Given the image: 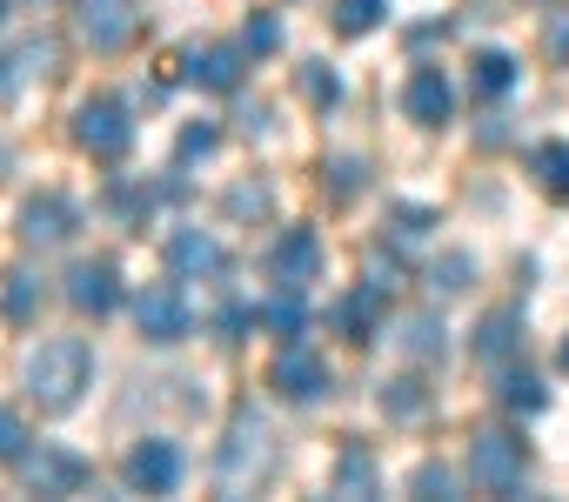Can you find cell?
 <instances>
[{"label": "cell", "instance_id": "cell-41", "mask_svg": "<svg viewBox=\"0 0 569 502\" xmlns=\"http://www.w3.org/2000/svg\"><path fill=\"white\" fill-rule=\"evenodd\" d=\"M34 8H48V0H34Z\"/></svg>", "mask_w": 569, "mask_h": 502}, {"label": "cell", "instance_id": "cell-14", "mask_svg": "<svg viewBox=\"0 0 569 502\" xmlns=\"http://www.w3.org/2000/svg\"><path fill=\"white\" fill-rule=\"evenodd\" d=\"M68 302H74L81 315H108V309L121 302V275H114V262H81V269L68 275Z\"/></svg>", "mask_w": 569, "mask_h": 502}, {"label": "cell", "instance_id": "cell-37", "mask_svg": "<svg viewBox=\"0 0 569 502\" xmlns=\"http://www.w3.org/2000/svg\"><path fill=\"white\" fill-rule=\"evenodd\" d=\"M14 88H21V74H14V61H0V101H8Z\"/></svg>", "mask_w": 569, "mask_h": 502}, {"label": "cell", "instance_id": "cell-10", "mask_svg": "<svg viewBox=\"0 0 569 502\" xmlns=\"http://www.w3.org/2000/svg\"><path fill=\"white\" fill-rule=\"evenodd\" d=\"M81 34H88V48H101V54L128 48V41H134V0H81Z\"/></svg>", "mask_w": 569, "mask_h": 502}, {"label": "cell", "instance_id": "cell-36", "mask_svg": "<svg viewBox=\"0 0 569 502\" xmlns=\"http://www.w3.org/2000/svg\"><path fill=\"white\" fill-rule=\"evenodd\" d=\"M542 48H549V61H569V14H556V21H549Z\"/></svg>", "mask_w": 569, "mask_h": 502}, {"label": "cell", "instance_id": "cell-1", "mask_svg": "<svg viewBox=\"0 0 569 502\" xmlns=\"http://www.w3.org/2000/svg\"><path fill=\"white\" fill-rule=\"evenodd\" d=\"M88 375H94V355H88V342H81V335H48V342H41V349H28V362H21L28 395H34L48 415L74 409V402H81V389H88Z\"/></svg>", "mask_w": 569, "mask_h": 502}, {"label": "cell", "instance_id": "cell-29", "mask_svg": "<svg viewBox=\"0 0 569 502\" xmlns=\"http://www.w3.org/2000/svg\"><path fill=\"white\" fill-rule=\"evenodd\" d=\"M469 275H476V262H469V255H442V262H429V289H436V295L469 289Z\"/></svg>", "mask_w": 569, "mask_h": 502}, {"label": "cell", "instance_id": "cell-11", "mask_svg": "<svg viewBox=\"0 0 569 502\" xmlns=\"http://www.w3.org/2000/svg\"><path fill=\"white\" fill-rule=\"evenodd\" d=\"M402 114H409V121H422V128H442V121L456 114V88H449L436 68H416V74H409V88H402Z\"/></svg>", "mask_w": 569, "mask_h": 502}, {"label": "cell", "instance_id": "cell-6", "mask_svg": "<svg viewBox=\"0 0 569 502\" xmlns=\"http://www.w3.org/2000/svg\"><path fill=\"white\" fill-rule=\"evenodd\" d=\"M268 389H281L289 402H322L329 395V362L309 342H281V355L268 362Z\"/></svg>", "mask_w": 569, "mask_h": 502}, {"label": "cell", "instance_id": "cell-31", "mask_svg": "<svg viewBox=\"0 0 569 502\" xmlns=\"http://www.w3.org/2000/svg\"><path fill=\"white\" fill-rule=\"evenodd\" d=\"M362 181H369V161H356V154H336V161H329V194H336V201H349Z\"/></svg>", "mask_w": 569, "mask_h": 502}, {"label": "cell", "instance_id": "cell-12", "mask_svg": "<svg viewBox=\"0 0 569 502\" xmlns=\"http://www.w3.org/2000/svg\"><path fill=\"white\" fill-rule=\"evenodd\" d=\"M74 234V201L68 194H34L28 208H21V241L28 248H54V241H68Z\"/></svg>", "mask_w": 569, "mask_h": 502}, {"label": "cell", "instance_id": "cell-23", "mask_svg": "<svg viewBox=\"0 0 569 502\" xmlns=\"http://www.w3.org/2000/svg\"><path fill=\"white\" fill-rule=\"evenodd\" d=\"M476 355H482V362H509V355H516V315H509V309L482 315V329H476Z\"/></svg>", "mask_w": 569, "mask_h": 502}, {"label": "cell", "instance_id": "cell-24", "mask_svg": "<svg viewBox=\"0 0 569 502\" xmlns=\"http://www.w3.org/2000/svg\"><path fill=\"white\" fill-rule=\"evenodd\" d=\"M469 81H476V94H509V81H516V61H509L502 48H482V54L469 61Z\"/></svg>", "mask_w": 569, "mask_h": 502}, {"label": "cell", "instance_id": "cell-3", "mask_svg": "<svg viewBox=\"0 0 569 502\" xmlns=\"http://www.w3.org/2000/svg\"><path fill=\"white\" fill-rule=\"evenodd\" d=\"M469 482H476L482 495H516V489H522V442L502 435V429H482V435L469 442Z\"/></svg>", "mask_w": 569, "mask_h": 502}, {"label": "cell", "instance_id": "cell-33", "mask_svg": "<svg viewBox=\"0 0 569 502\" xmlns=\"http://www.w3.org/2000/svg\"><path fill=\"white\" fill-rule=\"evenodd\" d=\"M21 449H28L21 415H14V409H0V462H21Z\"/></svg>", "mask_w": 569, "mask_h": 502}, {"label": "cell", "instance_id": "cell-20", "mask_svg": "<svg viewBox=\"0 0 569 502\" xmlns=\"http://www.w3.org/2000/svg\"><path fill=\"white\" fill-rule=\"evenodd\" d=\"M496 395H502V409H516V415H536V409L549 402V389H542L529 369H502V375H496Z\"/></svg>", "mask_w": 569, "mask_h": 502}, {"label": "cell", "instance_id": "cell-13", "mask_svg": "<svg viewBox=\"0 0 569 502\" xmlns=\"http://www.w3.org/2000/svg\"><path fill=\"white\" fill-rule=\"evenodd\" d=\"M168 269L181 282H201V275H221V241L201 234V228H174L168 234Z\"/></svg>", "mask_w": 569, "mask_h": 502}, {"label": "cell", "instance_id": "cell-40", "mask_svg": "<svg viewBox=\"0 0 569 502\" xmlns=\"http://www.w3.org/2000/svg\"><path fill=\"white\" fill-rule=\"evenodd\" d=\"M0 14H8V0H0Z\"/></svg>", "mask_w": 569, "mask_h": 502}, {"label": "cell", "instance_id": "cell-7", "mask_svg": "<svg viewBox=\"0 0 569 502\" xmlns=\"http://www.w3.org/2000/svg\"><path fill=\"white\" fill-rule=\"evenodd\" d=\"M134 329L148 335V342H181L188 335V302H181V289L174 282H148L141 295H134Z\"/></svg>", "mask_w": 569, "mask_h": 502}, {"label": "cell", "instance_id": "cell-5", "mask_svg": "<svg viewBox=\"0 0 569 502\" xmlns=\"http://www.w3.org/2000/svg\"><path fill=\"white\" fill-rule=\"evenodd\" d=\"M21 482L34 489V495H74L94 469H88V455H74V449H61V442H41V449H21Z\"/></svg>", "mask_w": 569, "mask_h": 502}, {"label": "cell", "instance_id": "cell-15", "mask_svg": "<svg viewBox=\"0 0 569 502\" xmlns=\"http://www.w3.org/2000/svg\"><path fill=\"white\" fill-rule=\"evenodd\" d=\"M241 54H248V48H221V41H214V48H194L181 68H188V81H194V88L228 94V88H241Z\"/></svg>", "mask_w": 569, "mask_h": 502}, {"label": "cell", "instance_id": "cell-28", "mask_svg": "<svg viewBox=\"0 0 569 502\" xmlns=\"http://www.w3.org/2000/svg\"><path fill=\"white\" fill-rule=\"evenodd\" d=\"M429 228H436V208H409V201L389 208V241H422Z\"/></svg>", "mask_w": 569, "mask_h": 502}, {"label": "cell", "instance_id": "cell-17", "mask_svg": "<svg viewBox=\"0 0 569 502\" xmlns=\"http://www.w3.org/2000/svg\"><path fill=\"white\" fill-rule=\"evenodd\" d=\"M382 302H389V289H356V295H342V309H336V329L349 335V342H369V329H376V315H382Z\"/></svg>", "mask_w": 569, "mask_h": 502}, {"label": "cell", "instance_id": "cell-34", "mask_svg": "<svg viewBox=\"0 0 569 502\" xmlns=\"http://www.w3.org/2000/svg\"><path fill=\"white\" fill-rule=\"evenodd\" d=\"M409 489H416V495H449V489H456V475H449L442 462H422V469L409 475Z\"/></svg>", "mask_w": 569, "mask_h": 502}, {"label": "cell", "instance_id": "cell-32", "mask_svg": "<svg viewBox=\"0 0 569 502\" xmlns=\"http://www.w3.org/2000/svg\"><path fill=\"white\" fill-rule=\"evenodd\" d=\"M241 48H248V54H274V48H281V21H274V14H254V21L241 28Z\"/></svg>", "mask_w": 569, "mask_h": 502}, {"label": "cell", "instance_id": "cell-22", "mask_svg": "<svg viewBox=\"0 0 569 502\" xmlns=\"http://www.w3.org/2000/svg\"><path fill=\"white\" fill-rule=\"evenodd\" d=\"M296 94H302L309 108H336V101H342V81H336L329 61H302V68H296Z\"/></svg>", "mask_w": 569, "mask_h": 502}, {"label": "cell", "instance_id": "cell-26", "mask_svg": "<svg viewBox=\"0 0 569 502\" xmlns=\"http://www.w3.org/2000/svg\"><path fill=\"white\" fill-rule=\"evenodd\" d=\"M382 14H389V0H336V34H369V28H382Z\"/></svg>", "mask_w": 569, "mask_h": 502}, {"label": "cell", "instance_id": "cell-4", "mask_svg": "<svg viewBox=\"0 0 569 502\" xmlns=\"http://www.w3.org/2000/svg\"><path fill=\"white\" fill-rule=\"evenodd\" d=\"M221 489H248L261 469H268V422L254 415V409H241L234 422H228V442H221Z\"/></svg>", "mask_w": 569, "mask_h": 502}, {"label": "cell", "instance_id": "cell-39", "mask_svg": "<svg viewBox=\"0 0 569 502\" xmlns=\"http://www.w3.org/2000/svg\"><path fill=\"white\" fill-rule=\"evenodd\" d=\"M562 369H569V342H562Z\"/></svg>", "mask_w": 569, "mask_h": 502}, {"label": "cell", "instance_id": "cell-38", "mask_svg": "<svg viewBox=\"0 0 569 502\" xmlns=\"http://www.w3.org/2000/svg\"><path fill=\"white\" fill-rule=\"evenodd\" d=\"M0 174H8V148H0Z\"/></svg>", "mask_w": 569, "mask_h": 502}, {"label": "cell", "instance_id": "cell-27", "mask_svg": "<svg viewBox=\"0 0 569 502\" xmlns=\"http://www.w3.org/2000/svg\"><path fill=\"white\" fill-rule=\"evenodd\" d=\"M221 148V128L214 121H194V128H181V141H174V161L188 168V161H208Z\"/></svg>", "mask_w": 569, "mask_h": 502}, {"label": "cell", "instance_id": "cell-25", "mask_svg": "<svg viewBox=\"0 0 569 502\" xmlns=\"http://www.w3.org/2000/svg\"><path fill=\"white\" fill-rule=\"evenodd\" d=\"M382 415H389V422H416V415H429V389H422L416 375L389 382V389H382Z\"/></svg>", "mask_w": 569, "mask_h": 502}, {"label": "cell", "instance_id": "cell-35", "mask_svg": "<svg viewBox=\"0 0 569 502\" xmlns=\"http://www.w3.org/2000/svg\"><path fill=\"white\" fill-rule=\"evenodd\" d=\"M228 214H268V188H261V181H241V188L228 194Z\"/></svg>", "mask_w": 569, "mask_h": 502}, {"label": "cell", "instance_id": "cell-19", "mask_svg": "<svg viewBox=\"0 0 569 502\" xmlns=\"http://www.w3.org/2000/svg\"><path fill=\"white\" fill-rule=\"evenodd\" d=\"M336 495H376V455L362 442H349L336 455Z\"/></svg>", "mask_w": 569, "mask_h": 502}, {"label": "cell", "instance_id": "cell-2", "mask_svg": "<svg viewBox=\"0 0 569 502\" xmlns=\"http://www.w3.org/2000/svg\"><path fill=\"white\" fill-rule=\"evenodd\" d=\"M74 141H81L94 161H121V154L134 148V121H128V108H121V101L94 94V101H81V108H74Z\"/></svg>", "mask_w": 569, "mask_h": 502}, {"label": "cell", "instance_id": "cell-18", "mask_svg": "<svg viewBox=\"0 0 569 502\" xmlns=\"http://www.w3.org/2000/svg\"><path fill=\"white\" fill-rule=\"evenodd\" d=\"M529 174L542 181L549 201H569V141H542V148L529 154Z\"/></svg>", "mask_w": 569, "mask_h": 502}, {"label": "cell", "instance_id": "cell-9", "mask_svg": "<svg viewBox=\"0 0 569 502\" xmlns=\"http://www.w3.org/2000/svg\"><path fill=\"white\" fill-rule=\"evenodd\" d=\"M268 275H274V289H309L322 275V241H316V228H289V234H281L274 255H268Z\"/></svg>", "mask_w": 569, "mask_h": 502}, {"label": "cell", "instance_id": "cell-16", "mask_svg": "<svg viewBox=\"0 0 569 502\" xmlns=\"http://www.w3.org/2000/svg\"><path fill=\"white\" fill-rule=\"evenodd\" d=\"M0 315H8V322H34L41 315V275L34 269H8V275H0Z\"/></svg>", "mask_w": 569, "mask_h": 502}, {"label": "cell", "instance_id": "cell-30", "mask_svg": "<svg viewBox=\"0 0 569 502\" xmlns=\"http://www.w3.org/2000/svg\"><path fill=\"white\" fill-rule=\"evenodd\" d=\"M402 349L422 355V362H436V355H442V322H436V315H416V322L402 329Z\"/></svg>", "mask_w": 569, "mask_h": 502}, {"label": "cell", "instance_id": "cell-21", "mask_svg": "<svg viewBox=\"0 0 569 502\" xmlns=\"http://www.w3.org/2000/svg\"><path fill=\"white\" fill-rule=\"evenodd\" d=\"M254 322H268L274 335H289V342H296V335L309 329V315H302V289H281L274 302H261V309H254Z\"/></svg>", "mask_w": 569, "mask_h": 502}, {"label": "cell", "instance_id": "cell-8", "mask_svg": "<svg viewBox=\"0 0 569 502\" xmlns=\"http://www.w3.org/2000/svg\"><path fill=\"white\" fill-rule=\"evenodd\" d=\"M121 475H128V489H141V495H168V489H181V449L161 442V435H148V442L128 449Z\"/></svg>", "mask_w": 569, "mask_h": 502}]
</instances>
